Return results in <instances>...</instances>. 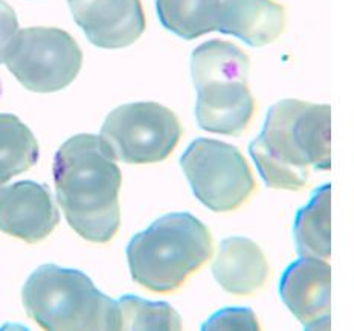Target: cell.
<instances>
[{
	"instance_id": "6da1fadb",
	"label": "cell",
	"mask_w": 354,
	"mask_h": 331,
	"mask_svg": "<svg viewBox=\"0 0 354 331\" xmlns=\"http://www.w3.org/2000/svg\"><path fill=\"white\" fill-rule=\"evenodd\" d=\"M101 136L77 135L58 149L54 183L58 205L81 238L106 245L121 226L122 174Z\"/></svg>"
},
{
	"instance_id": "7a4b0ae2",
	"label": "cell",
	"mask_w": 354,
	"mask_h": 331,
	"mask_svg": "<svg viewBox=\"0 0 354 331\" xmlns=\"http://www.w3.org/2000/svg\"><path fill=\"white\" fill-rule=\"evenodd\" d=\"M330 122L327 104L289 98L272 106L260 136L249 145L266 185L301 191L307 187L312 168L330 170Z\"/></svg>"
},
{
	"instance_id": "3957f363",
	"label": "cell",
	"mask_w": 354,
	"mask_h": 331,
	"mask_svg": "<svg viewBox=\"0 0 354 331\" xmlns=\"http://www.w3.org/2000/svg\"><path fill=\"white\" fill-rule=\"evenodd\" d=\"M212 234L188 212L158 218L127 246L131 278L144 289L168 295L187 284L212 258Z\"/></svg>"
},
{
	"instance_id": "277c9868",
	"label": "cell",
	"mask_w": 354,
	"mask_h": 331,
	"mask_svg": "<svg viewBox=\"0 0 354 331\" xmlns=\"http://www.w3.org/2000/svg\"><path fill=\"white\" fill-rule=\"evenodd\" d=\"M249 68V55L231 41L209 40L194 49L191 75L198 127L226 136H241L249 129L257 110Z\"/></svg>"
},
{
	"instance_id": "5b68a950",
	"label": "cell",
	"mask_w": 354,
	"mask_h": 331,
	"mask_svg": "<svg viewBox=\"0 0 354 331\" xmlns=\"http://www.w3.org/2000/svg\"><path fill=\"white\" fill-rule=\"evenodd\" d=\"M21 303L43 330H120L116 301L75 269L40 266L25 283Z\"/></svg>"
},
{
	"instance_id": "8992f818",
	"label": "cell",
	"mask_w": 354,
	"mask_h": 331,
	"mask_svg": "<svg viewBox=\"0 0 354 331\" xmlns=\"http://www.w3.org/2000/svg\"><path fill=\"white\" fill-rule=\"evenodd\" d=\"M194 196L214 212H232L249 202L257 189L252 168L237 146L198 138L180 158Z\"/></svg>"
},
{
	"instance_id": "52a82bcc",
	"label": "cell",
	"mask_w": 354,
	"mask_h": 331,
	"mask_svg": "<svg viewBox=\"0 0 354 331\" xmlns=\"http://www.w3.org/2000/svg\"><path fill=\"white\" fill-rule=\"evenodd\" d=\"M182 127L173 110L158 102H130L116 107L101 127V139L116 160L156 164L171 156Z\"/></svg>"
},
{
	"instance_id": "ba28073f",
	"label": "cell",
	"mask_w": 354,
	"mask_h": 331,
	"mask_svg": "<svg viewBox=\"0 0 354 331\" xmlns=\"http://www.w3.org/2000/svg\"><path fill=\"white\" fill-rule=\"evenodd\" d=\"M5 64L25 89L53 93L78 77L83 53L63 29L34 26L20 29Z\"/></svg>"
},
{
	"instance_id": "9c48e42d",
	"label": "cell",
	"mask_w": 354,
	"mask_h": 331,
	"mask_svg": "<svg viewBox=\"0 0 354 331\" xmlns=\"http://www.w3.org/2000/svg\"><path fill=\"white\" fill-rule=\"evenodd\" d=\"M68 3L75 23L97 48H127L145 31L141 0H68Z\"/></svg>"
},
{
	"instance_id": "30bf717a",
	"label": "cell",
	"mask_w": 354,
	"mask_h": 331,
	"mask_svg": "<svg viewBox=\"0 0 354 331\" xmlns=\"http://www.w3.org/2000/svg\"><path fill=\"white\" fill-rule=\"evenodd\" d=\"M331 269L326 260L301 256L284 270L279 296L306 330H328Z\"/></svg>"
},
{
	"instance_id": "8fae6325",
	"label": "cell",
	"mask_w": 354,
	"mask_h": 331,
	"mask_svg": "<svg viewBox=\"0 0 354 331\" xmlns=\"http://www.w3.org/2000/svg\"><path fill=\"white\" fill-rule=\"evenodd\" d=\"M60 214L46 187L21 180L0 187V231L26 243H39L54 232Z\"/></svg>"
},
{
	"instance_id": "7c38bea8",
	"label": "cell",
	"mask_w": 354,
	"mask_h": 331,
	"mask_svg": "<svg viewBox=\"0 0 354 331\" xmlns=\"http://www.w3.org/2000/svg\"><path fill=\"white\" fill-rule=\"evenodd\" d=\"M212 275L220 287L235 296H254L264 290L270 266L255 241L231 237L221 241L212 263Z\"/></svg>"
},
{
	"instance_id": "4fadbf2b",
	"label": "cell",
	"mask_w": 354,
	"mask_h": 331,
	"mask_svg": "<svg viewBox=\"0 0 354 331\" xmlns=\"http://www.w3.org/2000/svg\"><path fill=\"white\" fill-rule=\"evenodd\" d=\"M286 29V8L275 0H218L217 31L249 46L274 43Z\"/></svg>"
},
{
	"instance_id": "5bb4252c",
	"label": "cell",
	"mask_w": 354,
	"mask_h": 331,
	"mask_svg": "<svg viewBox=\"0 0 354 331\" xmlns=\"http://www.w3.org/2000/svg\"><path fill=\"white\" fill-rule=\"evenodd\" d=\"M330 200L328 183L315 191L310 202L298 211L293 225L295 245L301 256L330 258Z\"/></svg>"
},
{
	"instance_id": "9a60e30c",
	"label": "cell",
	"mask_w": 354,
	"mask_h": 331,
	"mask_svg": "<svg viewBox=\"0 0 354 331\" xmlns=\"http://www.w3.org/2000/svg\"><path fill=\"white\" fill-rule=\"evenodd\" d=\"M162 26L183 40L217 31L218 0H156Z\"/></svg>"
},
{
	"instance_id": "2e32d148",
	"label": "cell",
	"mask_w": 354,
	"mask_h": 331,
	"mask_svg": "<svg viewBox=\"0 0 354 331\" xmlns=\"http://www.w3.org/2000/svg\"><path fill=\"white\" fill-rule=\"evenodd\" d=\"M39 142L17 116L0 113V187L39 160Z\"/></svg>"
},
{
	"instance_id": "e0dca14e",
	"label": "cell",
	"mask_w": 354,
	"mask_h": 331,
	"mask_svg": "<svg viewBox=\"0 0 354 331\" xmlns=\"http://www.w3.org/2000/svg\"><path fill=\"white\" fill-rule=\"evenodd\" d=\"M120 330H180V316L167 303H151L133 295L116 301Z\"/></svg>"
},
{
	"instance_id": "ac0fdd59",
	"label": "cell",
	"mask_w": 354,
	"mask_h": 331,
	"mask_svg": "<svg viewBox=\"0 0 354 331\" xmlns=\"http://www.w3.org/2000/svg\"><path fill=\"white\" fill-rule=\"evenodd\" d=\"M203 330H260V323L250 308H223L203 323Z\"/></svg>"
},
{
	"instance_id": "d6986e66",
	"label": "cell",
	"mask_w": 354,
	"mask_h": 331,
	"mask_svg": "<svg viewBox=\"0 0 354 331\" xmlns=\"http://www.w3.org/2000/svg\"><path fill=\"white\" fill-rule=\"evenodd\" d=\"M19 31L16 12L5 0H0V64L6 62V57L10 54Z\"/></svg>"
}]
</instances>
